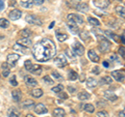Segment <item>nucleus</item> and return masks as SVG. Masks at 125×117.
I'll use <instances>...</instances> for the list:
<instances>
[{
  "mask_svg": "<svg viewBox=\"0 0 125 117\" xmlns=\"http://www.w3.org/2000/svg\"><path fill=\"white\" fill-rule=\"evenodd\" d=\"M33 57L36 58L38 61L45 62L47 60L51 59L56 54V48L54 42L49 40V38H44L41 42H37L33 46L32 50Z\"/></svg>",
  "mask_w": 125,
  "mask_h": 117,
  "instance_id": "1",
  "label": "nucleus"
},
{
  "mask_svg": "<svg viewBox=\"0 0 125 117\" xmlns=\"http://www.w3.org/2000/svg\"><path fill=\"white\" fill-rule=\"evenodd\" d=\"M97 37H98L99 40V49L101 52H108L109 50H111V42H109L107 40H105L104 36L102 35H97Z\"/></svg>",
  "mask_w": 125,
  "mask_h": 117,
  "instance_id": "2",
  "label": "nucleus"
},
{
  "mask_svg": "<svg viewBox=\"0 0 125 117\" xmlns=\"http://www.w3.org/2000/svg\"><path fill=\"white\" fill-rule=\"evenodd\" d=\"M68 22H69V24H72V25H81L83 23V18L80 17V16H78V15H75V14H69L68 15Z\"/></svg>",
  "mask_w": 125,
  "mask_h": 117,
  "instance_id": "3",
  "label": "nucleus"
},
{
  "mask_svg": "<svg viewBox=\"0 0 125 117\" xmlns=\"http://www.w3.org/2000/svg\"><path fill=\"white\" fill-rule=\"evenodd\" d=\"M72 50H73L74 54H76V55H78V56H83L84 54V47L81 45L80 42H74Z\"/></svg>",
  "mask_w": 125,
  "mask_h": 117,
  "instance_id": "4",
  "label": "nucleus"
},
{
  "mask_svg": "<svg viewBox=\"0 0 125 117\" xmlns=\"http://www.w3.org/2000/svg\"><path fill=\"white\" fill-rule=\"evenodd\" d=\"M26 22L29 23V24H32V25H38V26H41L42 25V21L40 20V18L36 17L33 15H28L26 17Z\"/></svg>",
  "mask_w": 125,
  "mask_h": 117,
  "instance_id": "5",
  "label": "nucleus"
},
{
  "mask_svg": "<svg viewBox=\"0 0 125 117\" xmlns=\"http://www.w3.org/2000/svg\"><path fill=\"white\" fill-rule=\"evenodd\" d=\"M111 1L109 0H94V5L98 8H101V9H104L109 5Z\"/></svg>",
  "mask_w": 125,
  "mask_h": 117,
  "instance_id": "6",
  "label": "nucleus"
},
{
  "mask_svg": "<svg viewBox=\"0 0 125 117\" xmlns=\"http://www.w3.org/2000/svg\"><path fill=\"white\" fill-rule=\"evenodd\" d=\"M112 76L118 82H122L125 79V72L124 71H114L112 73Z\"/></svg>",
  "mask_w": 125,
  "mask_h": 117,
  "instance_id": "7",
  "label": "nucleus"
},
{
  "mask_svg": "<svg viewBox=\"0 0 125 117\" xmlns=\"http://www.w3.org/2000/svg\"><path fill=\"white\" fill-rule=\"evenodd\" d=\"M19 58H20V55H19V54H14V53L9 54V55H7V63H9L10 66H14L16 63H17Z\"/></svg>",
  "mask_w": 125,
  "mask_h": 117,
  "instance_id": "8",
  "label": "nucleus"
},
{
  "mask_svg": "<svg viewBox=\"0 0 125 117\" xmlns=\"http://www.w3.org/2000/svg\"><path fill=\"white\" fill-rule=\"evenodd\" d=\"M67 59H65V57L62 55H60L58 57L54 58V64H55L57 67H62V66L67 65Z\"/></svg>",
  "mask_w": 125,
  "mask_h": 117,
  "instance_id": "9",
  "label": "nucleus"
},
{
  "mask_svg": "<svg viewBox=\"0 0 125 117\" xmlns=\"http://www.w3.org/2000/svg\"><path fill=\"white\" fill-rule=\"evenodd\" d=\"M21 16H22V11L19 10V9H13L9 14V17L10 18V20H13V21H16V20H18V19H20Z\"/></svg>",
  "mask_w": 125,
  "mask_h": 117,
  "instance_id": "10",
  "label": "nucleus"
},
{
  "mask_svg": "<svg viewBox=\"0 0 125 117\" xmlns=\"http://www.w3.org/2000/svg\"><path fill=\"white\" fill-rule=\"evenodd\" d=\"M34 112L37 114H45V113L48 112V110H47V108L45 107L44 104H38L34 107Z\"/></svg>",
  "mask_w": 125,
  "mask_h": 117,
  "instance_id": "11",
  "label": "nucleus"
},
{
  "mask_svg": "<svg viewBox=\"0 0 125 117\" xmlns=\"http://www.w3.org/2000/svg\"><path fill=\"white\" fill-rule=\"evenodd\" d=\"M104 97L108 100H112V102H115V100H117V99H118V96H117L114 92L109 91V90L104 91Z\"/></svg>",
  "mask_w": 125,
  "mask_h": 117,
  "instance_id": "12",
  "label": "nucleus"
},
{
  "mask_svg": "<svg viewBox=\"0 0 125 117\" xmlns=\"http://www.w3.org/2000/svg\"><path fill=\"white\" fill-rule=\"evenodd\" d=\"M27 71L31 72L32 74H36V75H40V74L42 73V68H41V66H39L37 64H31Z\"/></svg>",
  "mask_w": 125,
  "mask_h": 117,
  "instance_id": "13",
  "label": "nucleus"
},
{
  "mask_svg": "<svg viewBox=\"0 0 125 117\" xmlns=\"http://www.w3.org/2000/svg\"><path fill=\"white\" fill-rule=\"evenodd\" d=\"M25 83H26L27 86L34 87V86H37L38 82H37V80H34L33 78H31V77H29V76H26V77H25Z\"/></svg>",
  "mask_w": 125,
  "mask_h": 117,
  "instance_id": "14",
  "label": "nucleus"
},
{
  "mask_svg": "<svg viewBox=\"0 0 125 117\" xmlns=\"http://www.w3.org/2000/svg\"><path fill=\"white\" fill-rule=\"evenodd\" d=\"M88 56H89L90 59H91V61H93V62H98L99 61V56L97 55L94 50H90V51L88 52Z\"/></svg>",
  "mask_w": 125,
  "mask_h": 117,
  "instance_id": "15",
  "label": "nucleus"
},
{
  "mask_svg": "<svg viewBox=\"0 0 125 117\" xmlns=\"http://www.w3.org/2000/svg\"><path fill=\"white\" fill-rule=\"evenodd\" d=\"M7 116L9 117H20V112L16 108H10L7 111Z\"/></svg>",
  "mask_w": 125,
  "mask_h": 117,
  "instance_id": "16",
  "label": "nucleus"
},
{
  "mask_svg": "<svg viewBox=\"0 0 125 117\" xmlns=\"http://www.w3.org/2000/svg\"><path fill=\"white\" fill-rule=\"evenodd\" d=\"M65 115H66V112H65L64 109H62V108L54 109V111H53L54 117H65Z\"/></svg>",
  "mask_w": 125,
  "mask_h": 117,
  "instance_id": "17",
  "label": "nucleus"
},
{
  "mask_svg": "<svg viewBox=\"0 0 125 117\" xmlns=\"http://www.w3.org/2000/svg\"><path fill=\"white\" fill-rule=\"evenodd\" d=\"M18 44L21 45L22 47H24V48H27V47H29V46L31 45V41L29 40V38L23 37V38H21V40L18 42Z\"/></svg>",
  "mask_w": 125,
  "mask_h": 117,
  "instance_id": "18",
  "label": "nucleus"
},
{
  "mask_svg": "<svg viewBox=\"0 0 125 117\" xmlns=\"http://www.w3.org/2000/svg\"><path fill=\"white\" fill-rule=\"evenodd\" d=\"M116 13L118 14L121 18L125 19V6H122V5L116 6Z\"/></svg>",
  "mask_w": 125,
  "mask_h": 117,
  "instance_id": "19",
  "label": "nucleus"
},
{
  "mask_svg": "<svg viewBox=\"0 0 125 117\" xmlns=\"http://www.w3.org/2000/svg\"><path fill=\"white\" fill-rule=\"evenodd\" d=\"M90 97H91V94H90L89 92L84 91V90L80 91V92H79V94H78V99H79L80 100H89Z\"/></svg>",
  "mask_w": 125,
  "mask_h": 117,
  "instance_id": "20",
  "label": "nucleus"
},
{
  "mask_svg": "<svg viewBox=\"0 0 125 117\" xmlns=\"http://www.w3.org/2000/svg\"><path fill=\"white\" fill-rule=\"evenodd\" d=\"M30 94L32 95L33 97H41L42 95H43V90L42 89H40V88H36V89H32L31 90V92H30Z\"/></svg>",
  "mask_w": 125,
  "mask_h": 117,
  "instance_id": "21",
  "label": "nucleus"
},
{
  "mask_svg": "<svg viewBox=\"0 0 125 117\" xmlns=\"http://www.w3.org/2000/svg\"><path fill=\"white\" fill-rule=\"evenodd\" d=\"M11 96H13V99L15 102H19V100H21V91L20 90H14L13 92H11Z\"/></svg>",
  "mask_w": 125,
  "mask_h": 117,
  "instance_id": "22",
  "label": "nucleus"
},
{
  "mask_svg": "<svg viewBox=\"0 0 125 117\" xmlns=\"http://www.w3.org/2000/svg\"><path fill=\"white\" fill-rule=\"evenodd\" d=\"M2 76L3 77H9L10 75V67H9V64L7 63H2Z\"/></svg>",
  "mask_w": 125,
  "mask_h": 117,
  "instance_id": "23",
  "label": "nucleus"
},
{
  "mask_svg": "<svg viewBox=\"0 0 125 117\" xmlns=\"http://www.w3.org/2000/svg\"><path fill=\"white\" fill-rule=\"evenodd\" d=\"M77 10L81 11V13H88L89 5L87 4V3H80V4L77 5Z\"/></svg>",
  "mask_w": 125,
  "mask_h": 117,
  "instance_id": "24",
  "label": "nucleus"
},
{
  "mask_svg": "<svg viewBox=\"0 0 125 117\" xmlns=\"http://www.w3.org/2000/svg\"><path fill=\"white\" fill-rule=\"evenodd\" d=\"M85 83H87L85 85H87L88 87H90V88H94V87H96V85H97V81L94 79V78H89Z\"/></svg>",
  "mask_w": 125,
  "mask_h": 117,
  "instance_id": "25",
  "label": "nucleus"
},
{
  "mask_svg": "<svg viewBox=\"0 0 125 117\" xmlns=\"http://www.w3.org/2000/svg\"><path fill=\"white\" fill-rule=\"evenodd\" d=\"M105 33H106V35H107L109 38H112V40H114L116 42H120V37H119V36H117L115 33H113V32H112V31L107 30V31H105Z\"/></svg>",
  "mask_w": 125,
  "mask_h": 117,
  "instance_id": "26",
  "label": "nucleus"
},
{
  "mask_svg": "<svg viewBox=\"0 0 125 117\" xmlns=\"http://www.w3.org/2000/svg\"><path fill=\"white\" fill-rule=\"evenodd\" d=\"M20 34L23 36V37H25V38H28L29 35H31V30H29L28 28H25V29H22L20 31Z\"/></svg>",
  "mask_w": 125,
  "mask_h": 117,
  "instance_id": "27",
  "label": "nucleus"
},
{
  "mask_svg": "<svg viewBox=\"0 0 125 117\" xmlns=\"http://www.w3.org/2000/svg\"><path fill=\"white\" fill-rule=\"evenodd\" d=\"M88 21H89V23H90V24H91L92 26H99V25H100V22L97 20L96 18L89 17V18H88Z\"/></svg>",
  "mask_w": 125,
  "mask_h": 117,
  "instance_id": "28",
  "label": "nucleus"
},
{
  "mask_svg": "<svg viewBox=\"0 0 125 117\" xmlns=\"http://www.w3.org/2000/svg\"><path fill=\"white\" fill-rule=\"evenodd\" d=\"M56 38L60 42H65L66 40H68V35L65 33H60V32H56Z\"/></svg>",
  "mask_w": 125,
  "mask_h": 117,
  "instance_id": "29",
  "label": "nucleus"
},
{
  "mask_svg": "<svg viewBox=\"0 0 125 117\" xmlns=\"http://www.w3.org/2000/svg\"><path fill=\"white\" fill-rule=\"evenodd\" d=\"M10 26V22L6 20L4 18H1L0 19V27H2V28H7V27Z\"/></svg>",
  "mask_w": 125,
  "mask_h": 117,
  "instance_id": "30",
  "label": "nucleus"
},
{
  "mask_svg": "<svg viewBox=\"0 0 125 117\" xmlns=\"http://www.w3.org/2000/svg\"><path fill=\"white\" fill-rule=\"evenodd\" d=\"M31 106H33V100H27L25 102L22 103V107L24 109H28Z\"/></svg>",
  "mask_w": 125,
  "mask_h": 117,
  "instance_id": "31",
  "label": "nucleus"
},
{
  "mask_svg": "<svg viewBox=\"0 0 125 117\" xmlns=\"http://www.w3.org/2000/svg\"><path fill=\"white\" fill-rule=\"evenodd\" d=\"M84 111H87L89 113H93L94 111H95V107L93 106V105L91 104H87V105H84Z\"/></svg>",
  "mask_w": 125,
  "mask_h": 117,
  "instance_id": "32",
  "label": "nucleus"
},
{
  "mask_svg": "<svg viewBox=\"0 0 125 117\" xmlns=\"http://www.w3.org/2000/svg\"><path fill=\"white\" fill-rule=\"evenodd\" d=\"M77 78H78V74L77 73H75L74 71L69 72V80L75 81V80H77Z\"/></svg>",
  "mask_w": 125,
  "mask_h": 117,
  "instance_id": "33",
  "label": "nucleus"
},
{
  "mask_svg": "<svg viewBox=\"0 0 125 117\" xmlns=\"http://www.w3.org/2000/svg\"><path fill=\"white\" fill-rule=\"evenodd\" d=\"M112 82H113V79H112V77H109V76H105L104 78L101 79V83L102 84H111Z\"/></svg>",
  "mask_w": 125,
  "mask_h": 117,
  "instance_id": "34",
  "label": "nucleus"
},
{
  "mask_svg": "<svg viewBox=\"0 0 125 117\" xmlns=\"http://www.w3.org/2000/svg\"><path fill=\"white\" fill-rule=\"evenodd\" d=\"M62 89H64V86H62V84H58L56 85V86H54L52 88V91L53 92H57V93H60L62 91Z\"/></svg>",
  "mask_w": 125,
  "mask_h": 117,
  "instance_id": "35",
  "label": "nucleus"
},
{
  "mask_svg": "<svg viewBox=\"0 0 125 117\" xmlns=\"http://www.w3.org/2000/svg\"><path fill=\"white\" fill-rule=\"evenodd\" d=\"M69 29L72 31L73 33H78L79 32V28H78V26H76V25H72V24H69Z\"/></svg>",
  "mask_w": 125,
  "mask_h": 117,
  "instance_id": "36",
  "label": "nucleus"
},
{
  "mask_svg": "<svg viewBox=\"0 0 125 117\" xmlns=\"http://www.w3.org/2000/svg\"><path fill=\"white\" fill-rule=\"evenodd\" d=\"M13 49H14V50H16V51H23V52L25 51V48H24V47H22L21 45H19L18 42H17V44H15V45L13 46Z\"/></svg>",
  "mask_w": 125,
  "mask_h": 117,
  "instance_id": "37",
  "label": "nucleus"
},
{
  "mask_svg": "<svg viewBox=\"0 0 125 117\" xmlns=\"http://www.w3.org/2000/svg\"><path fill=\"white\" fill-rule=\"evenodd\" d=\"M32 1H22L21 2V5L23 6V7H27V8H29V7H31L32 6Z\"/></svg>",
  "mask_w": 125,
  "mask_h": 117,
  "instance_id": "38",
  "label": "nucleus"
},
{
  "mask_svg": "<svg viewBox=\"0 0 125 117\" xmlns=\"http://www.w3.org/2000/svg\"><path fill=\"white\" fill-rule=\"evenodd\" d=\"M43 81H44L46 84H49V85H50V84H53V81L50 79V77H49V76H46V77L43 78Z\"/></svg>",
  "mask_w": 125,
  "mask_h": 117,
  "instance_id": "39",
  "label": "nucleus"
},
{
  "mask_svg": "<svg viewBox=\"0 0 125 117\" xmlns=\"http://www.w3.org/2000/svg\"><path fill=\"white\" fill-rule=\"evenodd\" d=\"M97 116L98 117H108V113L106 111H100L97 113Z\"/></svg>",
  "mask_w": 125,
  "mask_h": 117,
  "instance_id": "40",
  "label": "nucleus"
},
{
  "mask_svg": "<svg viewBox=\"0 0 125 117\" xmlns=\"http://www.w3.org/2000/svg\"><path fill=\"white\" fill-rule=\"evenodd\" d=\"M52 77L54 78V79H57V80H61L62 79V76L60 75V73H57L56 71L52 72Z\"/></svg>",
  "mask_w": 125,
  "mask_h": 117,
  "instance_id": "41",
  "label": "nucleus"
},
{
  "mask_svg": "<svg viewBox=\"0 0 125 117\" xmlns=\"http://www.w3.org/2000/svg\"><path fill=\"white\" fill-rule=\"evenodd\" d=\"M10 85H13V86H17L18 85V82L16 80V76H13L10 78Z\"/></svg>",
  "mask_w": 125,
  "mask_h": 117,
  "instance_id": "42",
  "label": "nucleus"
},
{
  "mask_svg": "<svg viewBox=\"0 0 125 117\" xmlns=\"http://www.w3.org/2000/svg\"><path fill=\"white\" fill-rule=\"evenodd\" d=\"M119 54L121 56H122L123 58H125V48H123V47H121V48L119 49Z\"/></svg>",
  "mask_w": 125,
  "mask_h": 117,
  "instance_id": "43",
  "label": "nucleus"
},
{
  "mask_svg": "<svg viewBox=\"0 0 125 117\" xmlns=\"http://www.w3.org/2000/svg\"><path fill=\"white\" fill-rule=\"evenodd\" d=\"M45 0H33L32 3L33 4H36V5H42L43 3H44Z\"/></svg>",
  "mask_w": 125,
  "mask_h": 117,
  "instance_id": "44",
  "label": "nucleus"
},
{
  "mask_svg": "<svg viewBox=\"0 0 125 117\" xmlns=\"http://www.w3.org/2000/svg\"><path fill=\"white\" fill-rule=\"evenodd\" d=\"M58 95H60V97H61V99H64V100H66V99H68V95L67 94H66V93L65 92H60V94H58Z\"/></svg>",
  "mask_w": 125,
  "mask_h": 117,
  "instance_id": "45",
  "label": "nucleus"
},
{
  "mask_svg": "<svg viewBox=\"0 0 125 117\" xmlns=\"http://www.w3.org/2000/svg\"><path fill=\"white\" fill-rule=\"evenodd\" d=\"M66 53H67V55H68L70 58H72V59H74V54H73V52H71L70 50H67V51H66Z\"/></svg>",
  "mask_w": 125,
  "mask_h": 117,
  "instance_id": "46",
  "label": "nucleus"
},
{
  "mask_svg": "<svg viewBox=\"0 0 125 117\" xmlns=\"http://www.w3.org/2000/svg\"><path fill=\"white\" fill-rule=\"evenodd\" d=\"M32 64L31 63V61L30 60H27V61H25V63H24V65H25V67H26V69H28L29 68V66Z\"/></svg>",
  "mask_w": 125,
  "mask_h": 117,
  "instance_id": "47",
  "label": "nucleus"
},
{
  "mask_svg": "<svg viewBox=\"0 0 125 117\" xmlns=\"http://www.w3.org/2000/svg\"><path fill=\"white\" fill-rule=\"evenodd\" d=\"M92 72H93L94 74H99V73H100V69H99L98 66H95V67L92 69Z\"/></svg>",
  "mask_w": 125,
  "mask_h": 117,
  "instance_id": "48",
  "label": "nucleus"
},
{
  "mask_svg": "<svg viewBox=\"0 0 125 117\" xmlns=\"http://www.w3.org/2000/svg\"><path fill=\"white\" fill-rule=\"evenodd\" d=\"M119 117H125V108L119 113Z\"/></svg>",
  "mask_w": 125,
  "mask_h": 117,
  "instance_id": "49",
  "label": "nucleus"
},
{
  "mask_svg": "<svg viewBox=\"0 0 125 117\" xmlns=\"http://www.w3.org/2000/svg\"><path fill=\"white\" fill-rule=\"evenodd\" d=\"M3 8H4V2L2 0H0V10H2Z\"/></svg>",
  "mask_w": 125,
  "mask_h": 117,
  "instance_id": "50",
  "label": "nucleus"
},
{
  "mask_svg": "<svg viewBox=\"0 0 125 117\" xmlns=\"http://www.w3.org/2000/svg\"><path fill=\"white\" fill-rule=\"evenodd\" d=\"M68 90H69V91H71V92H75V88H74V87H71V86H69V87H68Z\"/></svg>",
  "mask_w": 125,
  "mask_h": 117,
  "instance_id": "51",
  "label": "nucleus"
},
{
  "mask_svg": "<svg viewBox=\"0 0 125 117\" xmlns=\"http://www.w3.org/2000/svg\"><path fill=\"white\" fill-rule=\"evenodd\" d=\"M120 40H121V42H123V44L125 45V35H123V36H121V38H120Z\"/></svg>",
  "mask_w": 125,
  "mask_h": 117,
  "instance_id": "52",
  "label": "nucleus"
},
{
  "mask_svg": "<svg viewBox=\"0 0 125 117\" xmlns=\"http://www.w3.org/2000/svg\"><path fill=\"white\" fill-rule=\"evenodd\" d=\"M103 65L105 66V67H108V66H109V64H108L107 61H103Z\"/></svg>",
  "mask_w": 125,
  "mask_h": 117,
  "instance_id": "53",
  "label": "nucleus"
},
{
  "mask_svg": "<svg viewBox=\"0 0 125 117\" xmlns=\"http://www.w3.org/2000/svg\"><path fill=\"white\" fill-rule=\"evenodd\" d=\"M26 117H33V115H31V114H27Z\"/></svg>",
  "mask_w": 125,
  "mask_h": 117,
  "instance_id": "54",
  "label": "nucleus"
},
{
  "mask_svg": "<svg viewBox=\"0 0 125 117\" xmlns=\"http://www.w3.org/2000/svg\"><path fill=\"white\" fill-rule=\"evenodd\" d=\"M53 25H54V23H51V25H50L49 27H50V28H52V27H53Z\"/></svg>",
  "mask_w": 125,
  "mask_h": 117,
  "instance_id": "55",
  "label": "nucleus"
}]
</instances>
